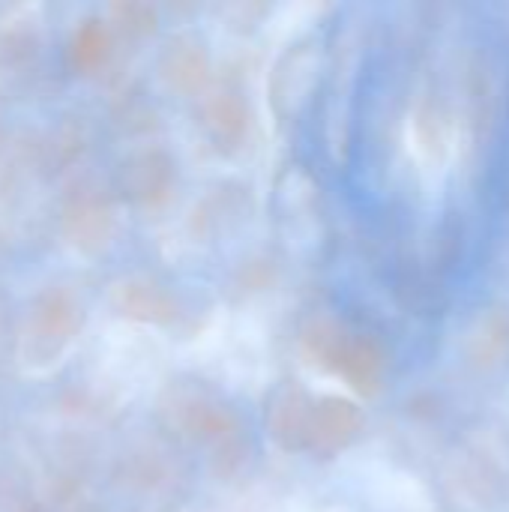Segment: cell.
Returning a JSON list of instances; mask_svg holds the SVG:
<instances>
[{
    "mask_svg": "<svg viewBox=\"0 0 509 512\" xmlns=\"http://www.w3.org/2000/svg\"><path fill=\"white\" fill-rule=\"evenodd\" d=\"M156 417L162 429L189 444L207 450L213 477L237 480L252 465L255 447L237 408L198 378H174L156 399Z\"/></svg>",
    "mask_w": 509,
    "mask_h": 512,
    "instance_id": "obj_1",
    "label": "cell"
},
{
    "mask_svg": "<svg viewBox=\"0 0 509 512\" xmlns=\"http://www.w3.org/2000/svg\"><path fill=\"white\" fill-rule=\"evenodd\" d=\"M303 357L324 375L342 381L354 396H378L390 357L381 339L333 312H312L300 327Z\"/></svg>",
    "mask_w": 509,
    "mask_h": 512,
    "instance_id": "obj_2",
    "label": "cell"
},
{
    "mask_svg": "<svg viewBox=\"0 0 509 512\" xmlns=\"http://www.w3.org/2000/svg\"><path fill=\"white\" fill-rule=\"evenodd\" d=\"M84 327V309L81 300L63 288L51 285L42 294H36L27 327H24V357L33 366L54 363L81 333Z\"/></svg>",
    "mask_w": 509,
    "mask_h": 512,
    "instance_id": "obj_3",
    "label": "cell"
},
{
    "mask_svg": "<svg viewBox=\"0 0 509 512\" xmlns=\"http://www.w3.org/2000/svg\"><path fill=\"white\" fill-rule=\"evenodd\" d=\"M57 222H60L63 240L72 249H78L84 255H96L111 243V237L117 231L114 195L99 180L81 177L63 192Z\"/></svg>",
    "mask_w": 509,
    "mask_h": 512,
    "instance_id": "obj_4",
    "label": "cell"
},
{
    "mask_svg": "<svg viewBox=\"0 0 509 512\" xmlns=\"http://www.w3.org/2000/svg\"><path fill=\"white\" fill-rule=\"evenodd\" d=\"M321 69H324V51L315 36H303L291 42L276 57L270 78H267V96H270V108L276 120L282 123L297 120L309 108Z\"/></svg>",
    "mask_w": 509,
    "mask_h": 512,
    "instance_id": "obj_5",
    "label": "cell"
},
{
    "mask_svg": "<svg viewBox=\"0 0 509 512\" xmlns=\"http://www.w3.org/2000/svg\"><path fill=\"white\" fill-rule=\"evenodd\" d=\"M198 126L216 153L237 156L249 144L255 126L246 90L237 81L210 84V90L198 96Z\"/></svg>",
    "mask_w": 509,
    "mask_h": 512,
    "instance_id": "obj_6",
    "label": "cell"
},
{
    "mask_svg": "<svg viewBox=\"0 0 509 512\" xmlns=\"http://www.w3.org/2000/svg\"><path fill=\"white\" fill-rule=\"evenodd\" d=\"M177 186V162L165 147L147 144L123 156L117 165L114 189L117 195L138 207V210H156L165 207Z\"/></svg>",
    "mask_w": 509,
    "mask_h": 512,
    "instance_id": "obj_7",
    "label": "cell"
},
{
    "mask_svg": "<svg viewBox=\"0 0 509 512\" xmlns=\"http://www.w3.org/2000/svg\"><path fill=\"white\" fill-rule=\"evenodd\" d=\"M315 396L300 381H279L264 399V432L282 453H309Z\"/></svg>",
    "mask_w": 509,
    "mask_h": 512,
    "instance_id": "obj_8",
    "label": "cell"
},
{
    "mask_svg": "<svg viewBox=\"0 0 509 512\" xmlns=\"http://www.w3.org/2000/svg\"><path fill=\"white\" fill-rule=\"evenodd\" d=\"M156 72L171 93L204 96L213 81V60L207 42L195 33H174L156 57Z\"/></svg>",
    "mask_w": 509,
    "mask_h": 512,
    "instance_id": "obj_9",
    "label": "cell"
},
{
    "mask_svg": "<svg viewBox=\"0 0 509 512\" xmlns=\"http://www.w3.org/2000/svg\"><path fill=\"white\" fill-rule=\"evenodd\" d=\"M366 429V414L351 396L327 393L315 402L309 453L318 459H336L351 450Z\"/></svg>",
    "mask_w": 509,
    "mask_h": 512,
    "instance_id": "obj_10",
    "label": "cell"
},
{
    "mask_svg": "<svg viewBox=\"0 0 509 512\" xmlns=\"http://www.w3.org/2000/svg\"><path fill=\"white\" fill-rule=\"evenodd\" d=\"M111 306L120 318L147 327H168L180 315L177 294L153 276H123L111 285Z\"/></svg>",
    "mask_w": 509,
    "mask_h": 512,
    "instance_id": "obj_11",
    "label": "cell"
},
{
    "mask_svg": "<svg viewBox=\"0 0 509 512\" xmlns=\"http://www.w3.org/2000/svg\"><path fill=\"white\" fill-rule=\"evenodd\" d=\"M276 192H279L276 201H279V213H282L279 219L285 222L288 234L300 237V243H315L312 237H318V219H321L315 180L300 165H294L285 171Z\"/></svg>",
    "mask_w": 509,
    "mask_h": 512,
    "instance_id": "obj_12",
    "label": "cell"
},
{
    "mask_svg": "<svg viewBox=\"0 0 509 512\" xmlns=\"http://www.w3.org/2000/svg\"><path fill=\"white\" fill-rule=\"evenodd\" d=\"M396 297L414 315H441L450 303L444 273H438L429 261L402 264L396 273Z\"/></svg>",
    "mask_w": 509,
    "mask_h": 512,
    "instance_id": "obj_13",
    "label": "cell"
},
{
    "mask_svg": "<svg viewBox=\"0 0 509 512\" xmlns=\"http://www.w3.org/2000/svg\"><path fill=\"white\" fill-rule=\"evenodd\" d=\"M465 357L471 366L492 372L509 363V309L492 306L477 315L465 339Z\"/></svg>",
    "mask_w": 509,
    "mask_h": 512,
    "instance_id": "obj_14",
    "label": "cell"
},
{
    "mask_svg": "<svg viewBox=\"0 0 509 512\" xmlns=\"http://www.w3.org/2000/svg\"><path fill=\"white\" fill-rule=\"evenodd\" d=\"M252 195L240 183H222L210 195L201 198V204L192 210V228L204 237L222 234L228 225H237L249 213Z\"/></svg>",
    "mask_w": 509,
    "mask_h": 512,
    "instance_id": "obj_15",
    "label": "cell"
},
{
    "mask_svg": "<svg viewBox=\"0 0 509 512\" xmlns=\"http://www.w3.org/2000/svg\"><path fill=\"white\" fill-rule=\"evenodd\" d=\"M111 45H114V30L108 18L99 15L81 18L69 39V60L78 72H96L108 63Z\"/></svg>",
    "mask_w": 509,
    "mask_h": 512,
    "instance_id": "obj_16",
    "label": "cell"
},
{
    "mask_svg": "<svg viewBox=\"0 0 509 512\" xmlns=\"http://www.w3.org/2000/svg\"><path fill=\"white\" fill-rule=\"evenodd\" d=\"M87 147V132L78 120H60L39 144V162L45 165L48 174H57L81 159Z\"/></svg>",
    "mask_w": 509,
    "mask_h": 512,
    "instance_id": "obj_17",
    "label": "cell"
},
{
    "mask_svg": "<svg viewBox=\"0 0 509 512\" xmlns=\"http://www.w3.org/2000/svg\"><path fill=\"white\" fill-rule=\"evenodd\" d=\"M108 24L114 33L129 39H144L159 27V9L144 0H117L108 6Z\"/></svg>",
    "mask_w": 509,
    "mask_h": 512,
    "instance_id": "obj_18",
    "label": "cell"
},
{
    "mask_svg": "<svg viewBox=\"0 0 509 512\" xmlns=\"http://www.w3.org/2000/svg\"><path fill=\"white\" fill-rule=\"evenodd\" d=\"M123 480L138 492H159L171 480V468L159 453H132L123 465Z\"/></svg>",
    "mask_w": 509,
    "mask_h": 512,
    "instance_id": "obj_19",
    "label": "cell"
},
{
    "mask_svg": "<svg viewBox=\"0 0 509 512\" xmlns=\"http://www.w3.org/2000/svg\"><path fill=\"white\" fill-rule=\"evenodd\" d=\"M276 282H279V267H276V261L264 258V255H255V258L243 261L240 270L234 273V291L243 294V297L264 294Z\"/></svg>",
    "mask_w": 509,
    "mask_h": 512,
    "instance_id": "obj_20",
    "label": "cell"
},
{
    "mask_svg": "<svg viewBox=\"0 0 509 512\" xmlns=\"http://www.w3.org/2000/svg\"><path fill=\"white\" fill-rule=\"evenodd\" d=\"M33 45H36V36H33L30 30H24V27H15V30H9V33L0 39V51H3V57L12 60V63L30 57V54H33Z\"/></svg>",
    "mask_w": 509,
    "mask_h": 512,
    "instance_id": "obj_21",
    "label": "cell"
}]
</instances>
